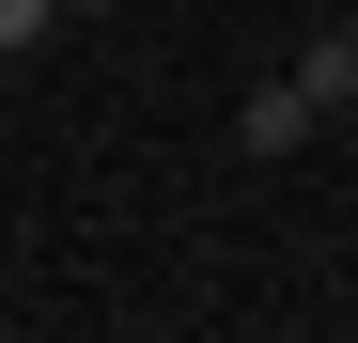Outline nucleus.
<instances>
[{
    "label": "nucleus",
    "instance_id": "nucleus-1",
    "mask_svg": "<svg viewBox=\"0 0 358 343\" xmlns=\"http://www.w3.org/2000/svg\"><path fill=\"white\" fill-rule=\"evenodd\" d=\"M296 94H312V109H358V16H343V31H312V47H296Z\"/></svg>",
    "mask_w": 358,
    "mask_h": 343
},
{
    "label": "nucleus",
    "instance_id": "nucleus-2",
    "mask_svg": "<svg viewBox=\"0 0 358 343\" xmlns=\"http://www.w3.org/2000/svg\"><path fill=\"white\" fill-rule=\"evenodd\" d=\"M296 125H312V94H296V78H280V94H250V156H296Z\"/></svg>",
    "mask_w": 358,
    "mask_h": 343
},
{
    "label": "nucleus",
    "instance_id": "nucleus-3",
    "mask_svg": "<svg viewBox=\"0 0 358 343\" xmlns=\"http://www.w3.org/2000/svg\"><path fill=\"white\" fill-rule=\"evenodd\" d=\"M47 16H63V0H0V47H47Z\"/></svg>",
    "mask_w": 358,
    "mask_h": 343
},
{
    "label": "nucleus",
    "instance_id": "nucleus-4",
    "mask_svg": "<svg viewBox=\"0 0 358 343\" xmlns=\"http://www.w3.org/2000/svg\"><path fill=\"white\" fill-rule=\"evenodd\" d=\"M63 16H109V0H63Z\"/></svg>",
    "mask_w": 358,
    "mask_h": 343
},
{
    "label": "nucleus",
    "instance_id": "nucleus-5",
    "mask_svg": "<svg viewBox=\"0 0 358 343\" xmlns=\"http://www.w3.org/2000/svg\"><path fill=\"white\" fill-rule=\"evenodd\" d=\"M343 16H358V0H343Z\"/></svg>",
    "mask_w": 358,
    "mask_h": 343
}]
</instances>
